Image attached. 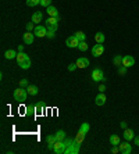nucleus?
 <instances>
[{"mask_svg":"<svg viewBox=\"0 0 139 154\" xmlns=\"http://www.w3.org/2000/svg\"><path fill=\"white\" fill-rule=\"evenodd\" d=\"M28 97V90H25V88H18L14 90V100H17L18 103H24Z\"/></svg>","mask_w":139,"mask_h":154,"instance_id":"f257e3e1","label":"nucleus"},{"mask_svg":"<svg viewBox=\"0 0 139 154\" xmlns=\"http://www.w3.org/2000/svg\"><path fill=\"white\" fill-rule=\"evenodd\" d=\"M92 79L95 81V82H104L106 78H104V74H103V71L100 68H95L92 71Z\"/></svg>","mask_w":139,"mask_h":154,"instance_id":"f03ea898","label":"nucleus"},{"mask_svg":"<svg viewBox=\"0 0 139 154\" xmlns=\"http://www.w3.org/2000/svg\"><path fill=\"white\" fill-rule=\"evenodd\" d=\"M79 147H81V143H78L77 140H72V143L70 144L68 147L65 149L64 154H77V153H79Z\"/></svg>","mask_w":139,"mask_h":154,"instance_id":"7ed1b4c3","label":"nucleus"},{"mask_svg":"<svg viewBox=\"0 0 139 154\" xmlns=\"http://www.w3.org/2000/svg\"><path fill=\"white\" fill-rule=\"evenodd\" d=\"M46 28H48V31L56 32L57 28H59V21H57L54 17H49L48 21H46Z\"/></svg>","mask_w":139,"mask_h":154,"instance_id":"20e7f679","label":"nucleus"},{"mask_svg":"<svg viewBox=\"0 0 139 154\" xmlns=\"http://www.w3.org/2000/svg\"><path fill=\"white\" fill-rule=\"evenodd\" d=\"M118 147H120V153H123V154H131L132 153V146H131V143H129L128 140L121 142V143L118 144Z\"/></svg>","mask_w":139,"mask_h":154,"instance_id":"39448f33","label":"nucleus"},{"mask_svg":"<svg viewBox=\"0 0 139 154\" xmlns=\"http://www.w3.org/2000/svg\"><path fill=\"white\" fill-rule=\"evenodd\" d=\"M33 33L36 37H45L48 35V28H46V25H36L33 29Z\"/></svg>","mask_w":139,"mask_h":154,"instance_id":"423d86ee","label":"nucleus"},{"mask_svg":"<svg viewBox=\"0 0 139 154\" xmlns=\"http://www.w3.org/2000/svg\"><path fill=\"white\" fill-rule=\"evenodd\" d=\"M103 53H104V46H103V43H96V45L92 47V56H93V57H100Z\"/></svg>","mask_w":139,"mask_h":154,"instance_id":"0eeeda50","label":"nucleus"},{"mask_svg":"<svg viewBox=\"0 0 139 154\" xmlns=\"http://www.w3.org/2000/svg\"><path fill=\"white\" fill-rule=\"evenodd\" d=\"M53 151L56 154H63L65 151V143H64V142H60V140H56Z\"/></svg>","mask_w":139,"mask_h":154,"instance_id":"6e6552de","label":"nucleus"},{"mask_svg":"<svg viewBox=\"0 0 139 154\" xmlns=\"http://www.w3.org/2000/svg\"><path fill=\"white\" fill-rule=\"evenodd\" d=\"M22 40L25 45H32L33 40H35V33L33 32H29L28 31L27 33H24V36H22Z\"/></svg>","mask_w":139,"mask_h":154,"instance_id":"1a4fd4ad","label":"nucleus"},{"mask_svg":"<svg viewBox=\"0 0 139 154\" xmlns=\"http://www.w3.org/2000/svg\"><path fill=\"white\" fill-rule=\"evenodd\" d=\"M65 45L68 46V47H78V45H79V40L75 37V35H72V36L67 37V40H65Z\"/></svg>","mask_w":139,"mask_h":154,"instance_id":"9d476101","label":"nucleus"},{"mask_svg":"<svg viewBox=\"0 0 139 154\" xmlns=\"http://www.w3.org/2000/svg\"><path fill=\"white\" fill-rule=\"evenodd\" d=\"M134 64H135V59L132 56H124L123 57V65H125L127 68L134 67Z\"/></svg>","mask_w":139,"mask_h":154,"instance_id":"9b49d317","label":"nucleus"},{"mask_svg":"<svg viewBox=\"0 0 139 154\" xmlns=\"http://www.w3.org/2000/svg\"><path fill=\"white\" fill-rule=\"evenodd\" d=\"M75 64H77L78 68H86V67H89V60L86 59V57H79Z\"/></svg>","mask_w":139,"mask_h":154,"instance_id":"f8f14e48","label":"nucleus"},{"mask_svg":"<svg viewBox=\"0 0 139 154\" xmlns=\"http://www.w3.org/2000/svg\"><path fill=\"white\" fill-rule=\"evenodd\" d=\"M106 100L107 97L104 93H99V95L96 96V99H95V103H96V106H104L106 104Z\"/></svg>","mask_w":139,"mask_h":154,"instance_id":"ddd939ff","label":"nucleus"},{"mask_svg":"<svg viewBox=\"0 0 139 154\" xmlns=\"http://www.w3.org/2000/svg\"><path fill=\"white\" fill-rule=\"evenodd\" d=\"M42 20H43L42 11H36V13H33V14H32V22H33V24L39 25V22H42Z\"/></svg>","mask_w":139,"mask_h":154,"instance_id":"4468645a","label":"nucleus"},{"mask_svg":"<svg viewBox=\"0 0 139 154\" xmlns=\"http://www.w3.org/2000/svg\"><path fill=\"white\" fill-rule=\"evenodd\" d=\"M134 138H135V133H134L132 129H128V128H127V129H124V139H125V140L131 142Z\"/></svg>","mask_w":139,"mask_h":154,"instance_id":"2eb2a0df","label":"nucleus"},{"mask_svg":"<svg viewBox=\"0 0 139 154\" xmlns=\"http://www.w3.org/2000/svg\"><path fill=\"white\" fill-rule=\"evenodd\" d=\"M27 60H31L28 54H25L24 52H18V54H17V63L21 64V63H24V61H27Z\"/></svg>","mask_w":139,"mask_h":154,"instance_id":"dca6fc26","label":"nucleus"},{"mask_svg":"<svg viewBox=\"0 0 139 154\" xmlns=\"http://www.w3.org/2000/svg\"><path fill=\"white\" fill-rule=\"evenodd\" d=\"M17 54L18 53H17L16 50H11L10 49V50H7V52L4 53V57L7 60H13V59H17Z\"/></svg>","mask_w":139,"mask_h":154,"instance_id":"f3484780","label":"nucleus"},{"mask_svg":"<svg viewBox=\"0 0 139 154\" xmlns=\"http://www.w3.org/2000/svg\"><path fill=\"white\" fill-rule=\"evenodd\" d=\"M54 136H56V140H60V142H64L65 138H67V136H65V132L64 131H61V129L54 133Z\"/></svg>","mask_w":139,"mask_h":154,"instance_id":"a211bd4d","label":"nucleus"},{"mask_svg":"<svg viewBox=\"0 0 139 154\" xmlns=\"http://www.w3.org/2000/svg\"><path fill=\"white\" fill-rule=\"evenodd\" d=\"M46 11H48L49 17H57V16H59V11H57V8H56L54 6H49Z\"/></svg>","mask_w":139,"mask_h":154,"instance_id":"6ab92c4d","label":"nucleus"},{"mask_svg":"<svg viewBox=\"0 0 139 154\" xmlns=\"http://www.w3.org/2000/svg\"><path fill=\"white\" fill-rule=\"evenodd\" d=\"M27 90H28V95L36 96V95H38V92H39V89H38V86H36V85H29V86L27 88Z\"/></svg>","mask_w":139,"mask_h":154,"instance_id":"aec40b11","label":"nucleus"},{"mask_svg":"<svg viewBox=\"0 0 139 154\" xmlns=\"http://www.w3.org/2000/svg\"><path fill=\"white\" fill-rule=\"evenodd\" d=\"M120 143H121V140H120V136H118V135H111V136H110V144H111V146H118Z\"/></svg>","mask_w":139,"mask_h":154,"instance_id":"412c9836","label":"nucleus"},{"mask_svg":"<svg viewBox=\"0 0 139 154\" xmlns=\"http://www.w3.org/2000/svg\"><path fill=\"white\" fill-rule=\"evenodd\" d=\"M95 40H96V43H104V40H106L104 33L103 32H97L96 35H95Z\"/></svg>","mask_w":139,"mask_h":154,"instance_id":"4be33fe9","label":"nucleus"},{"mask_svg":"<svg viewBox=\"0 0 139 154\" xmlns=\"http://www.w3.org/2000/svg\"><path fill=\"white\" fill-rule=\"evenodd\" d=\"M85 132H82V131H78V133L75 135V140L78 142V143H82L84 142V139H85Z\"/></svg>","mask_w":139,"mask_h":154,"instance_id":"5701e85b","label":"nucleus"},{"mask_svg":"<svg viewBox=\"0 0 139 154\" xmlns=\"http://www.w3.org/2000/svg\"><path fill=\"white\" fill-rule=\"evenodd\" d=\"M36 114V107L33 104H28L27 106V115H35Z\"/></svg>","mask_w":139,"mask_h":154,"instance_id":"b1692460","label":"nucleus"},{"mask_svg":"<svg viewBox=\"0 0 139 154\" xmlns=\"http://www.w3.org/2000/svg\"><path fill=\"white\" fill-rule=\"evenodd\" d=\"M113 63L116 67H120V65H123V57L121 56H114V59H113Z\"/></svg>","mask_w":139,"mask_h":154,"instance_id":"393cba45","label":"nucleus"},{"mask_svg":"<svg viewBox=\"0 0 139 154\" xmlns=\"http://www.w3.org/2000/svg\"><path fill=\"white\" fill-rule=\"evenodd\" d=\"M89 129H91V125H89V124H88V122H82V124H81L79 131H82V132L88 133V132H89Z\"/></svg>","mask_w":139,"mask_h":154,"instance_id":"a878e982","label":"nucleus"},{"mask_svg":"<svg viewBox=\"0 0 139 154\" xmlns=\"http://www.w3.org/2000/svg\"><path fill=\"white\" fill-rule=\"evenodd\" d=\"M75 37H77L79 42H82V40H85L86 39V35L82 31H78V32H75Z\"/></svg>","mask_w":139,"mask_h":154,"instance_id":"bb28decb","label":"nucleus"},{"mask_svg":"<svg viewBox=\"0 0 139 154\" xmlns=\"http://www.w3.org/2000/svg\"><path fill=\"white\" fill-rule=\"evenodd\" d=\"M78 49H79L81 52H86V50H88V43H86L85 40L79 42V45H78Z\"/></svg>","mask_w":139,"mask_h":154,"instance_id":"cd10ccee","label":"nucleus"},{"mask_svg":"<svg viewBox=\"0 0 139 154\" xmlns=\"http://www.w3.org/2000/svg\"><path fill=\"white\" fill-rule=\"evenodd\" d=\"M35 107H36V114H38V115H39V114H42V112H43V103H42V101L36 103Z\"/></svg>","mask_w":139,"mask_h":154,"instance_id":"c85d7f7f","label":"nucleus"},{"mask_svg":"<svg viewBox=\"0 0 139 154\" xmlns=\"http://www.w3.org/2000/svg\"><path fill=\"white\" fill-rule=\"evenodd\" d=\"M46 142H48V144H54L56 143V136L54 135H48L46 136Z\"/></svg>","mask_w":139,"mask_h":154,"instance_id":"c756f323","label":"nucleus"},{"mask_svg":"<svg viewBox=\"0 0 139 154\" xmlns=\"http://www.w3.org/2000/svg\"><path fill=\"white\" fill-rule=\"evenodd\" d=\"M40 4V0H27V6L28 7H35V6Z\"/></svg>","mask_w":139,"mask_h":154,"instance_id":"7c9ffc66","label":"nucleus"},{"mask_svg":"<svg viewBox=\"0 0 139 154\" xmlns=\"http://www.w3.org/2000/svg\"><path fill=\"white\" fill-rule=\"evenodd\" d=\"M31 64H32V63H31V60H27V61H24V63L18 64V65H20L22 69H28L29 67H31Z\"/></svg>","mask_w":139,"mask_h":154,"instance_id":"2f4dec72","label":"nucleus"},{"mask_svg":"<svg viewBox=\"0 0 139 154\" xmlns=\"http://www.w3.org/2000/svg\"><path fill=\"white\" fill-rule=\"evenodd\" d=\"M127 67H125V65H120V67H118V75H125L127 74Z\"/></svg>","mask_w":139,"mask_h":154,"instance_id":"473e14b6","label":"nucleus"},{"mask_svg":"<svg viewBox=\"0 0 139 154\" xmlns=\"http://www.w3.org/2000/svg\"><path fill=\"white\" fill-rule=\"evenodd\" d=\"M40 6H42V7H49V6H52V0H40Z\"/></svg>","mask_w":139,"mask_h":154,"instance_id":"72a5a7b5","label":"nucleus"},{"mask_svg":"<svg viewBox=\"0 0 139 154\" xmlns=\"http://www.w3.org/2000/svg\"><path fill=\"white\" fill-rule=\"evenodd\" d=\"M20 86H21V88H25V89H27L28 86H29V83H28V81H27V79H22V81H20Z\"/></svg>","mask_w":139,"mask_h":154,"instance_id":"f704fd0d","label":"nucleus"},{"mask_svg":"<svg viewBox=\"0 0 139 154\" xmlns=\"http://www.w3.org/2000/svg\"><path fill=\"white\" fill-rule=\"evenodd\" d=\"M33 29H35V24H33V22H29V24H27V31L33 32Z\"/></svg>","mask_w":139,"mask_h":154,"instance_id":"c9c22d12","label":"nucleus"},{"mask_svg":"<svg viewBox=\"0 0 139 154\" xmlns=\"http://www.w3.org/2000/svg\"><path fill=\"white\" fill-rule=\"evenodd\" d=\"M111 153H113V154H117V153H120V147H118V146H113Z\"/></svg>","mask_w":139,"mask_h":154,"instance_id":"e433bc0d","label":"nucleus"},{"mask_svg":"<svg viewBox=\"0 0 139 154\" xmlns=\"http://www.w3.org/2000/svg\"><path fill=\"white\" fill-rule=\"evenodd\" d=\"M54 35H56V33H54L53 31H48V35H46V37H49V39H53Z\"/></svg>","mask_w":139,"mask_h":154,"instance_id":"4c0bfd02","label":"nucleus"},{"mask_svg":"<svg viewBox=\"0 0 139 154\" xmlns=\"http://www.w3.org/2000/svg\"><path fill=\"white\" fill-rule=\"evenodd\" d=\"M99 92H100V93H104V92H106V85H104V83H102V85L99 86Z\"/></svg>","mask_w":139,"mask_h":154,"instance_id":"58836bf2","label":"nucleus"},{"mask_svg":"<svg viewBox=\"0 0 139 154\" xmlns=\"http://www.w3.org/2000/svg\"><path fill=\"white\" fill-rule=\"evenodd\" d=\"M75 68H78V67H77V64H70V65H68V71H74Z\"/></svg>","mask_w":139,"mask_h":154,"instance_id":"ea45409f","label":"nucleus"},{"mask_svg":"<svg viewBox=\"0 0 139 154\" xmlns=\"http://www.w3.org/2000/svg\"><path fill=\"white\" fill-rule=\"evenodd\" d=\"M134 142L136 146H139V136H136V138H134Z\"/></svg>","mask_w":139,"mask_h":154,"instance_id":"a19ab883","label":"nucleus"},{"mask_svg":"<svg viewBox=\"0 0 139 154\" xmlns=\"http://www.w3.org/2000/svg\"><path fill=\"white\" fill-rule=\"evenodd\" d=\"M121 128H123V129H127V122H125V121L121 122Z\"/></svg>","mask_w":139,"mask_h":154,"instance_id":"79ce46f5","label":"nucleus"},{"mask_svg":"<svg viewBox=\"0 0 139 154\" xmlns=\"http://www.w3.org/2000/svg\"><path fill=\"white\" fill-rule=\"evenodd\" d=\"M48 149L49 150H53L54 149V144H48Z\"/></svg>","mask_w":139,"mask_h":154,"instance_id":"37998d69","label":"nucleus"},{"mask_svg":"<svg viewBox=\"0 0 139 154\" xmlns=\"http://www.w3.org/2000/svg\"><path fill=\"white\" fill-rule=\"evenodd\" d=\"M18 52H24V46H22V45L21 46H18Z\"/></svg>","mask_w":139,"mask_h":154,"instance_id":"c03bdc74","label":"nucleus"}]
</instances>
